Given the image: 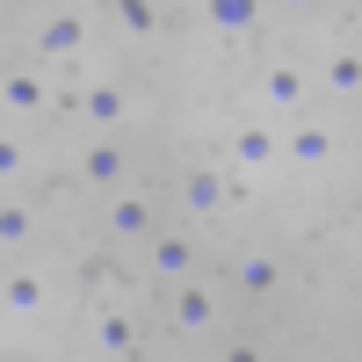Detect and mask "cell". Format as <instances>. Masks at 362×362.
Returning a JSON list of instances; mask_svg holds the SVG:
<instances>
[{"label": "cell", "instance_id": "cell-1", "mask_svg": "<svg viewBox=\"0 0 362 362\" xmlns=\"http://www.w3.org/2000/svg\"><path fill=\"white\" fill-rule=\"evenodd\" d=\"M87 58V15L80 8H66V0H58V8H44L37 15V37H29V66H80Z\"/></svg>", "mask_w": 362, "mask_h": 362}, {"label": "cell", "instance_id": "cell-2", "mask_svg": "<svg viewBox=\"0 0 362 362\" xmlns=\"http://www.w3.org/2000/svg\"><path fill=\"white\" fill-rule=\"evenodd\" d=\"M73 174L87 181V189H102V196H116V189H131V174H138V167H131V145L102 131L95 145H80V153H73Z\"/></svg>", "mask_w": 362, "mask_h": 362}, {"label": "cell", "instance_id": "cell-3", "mask_svg": "<svg viewBox=\"0 0 362 362\" xmlns=\"http://www.w3.org/2000/svg\"><path fill=\"white\" fill-rule=\"evenodd\" d=\"M334 124L326 116H290V131H283V167H297V174H326L334 167Z\"/></svg>", "mask_w": 362, "mask_h": 362}, {"label": "cell", "instance_id": "cell-4", "mask_svg": "<svg viewBox=\"0 0 362 362\" xmlns=\"http://www.w3.org/2000/svg\"><path fill=\"white\" fill-rule=\"evenodd\" d=\"M66 109L80 116V124H95V131H124L131 124V87H116V80H87L66 95Z\"/></svg>", "mask_w": 362, "mask_h": 362}, {"label": "cell", "instance_id": "cell-5", "mask_svg": "<svg viewBox=\"0 0 362 362\" xmlns=\"http://www.w3.org/2000/svg\"><path fill=\"white\" fill-rule=\"evenodd\" d=\"M232 167H239V174H276V167H283V131H276V116H247V124L232 131Z\"/></svg>", "mask_w": 362, "mask_h": 362}, {"label": "cell", "instance_id": "cell-6", "mask_svg": "<svg viewBox=\"0 0 362 362\" xmlns=\"http://www.w3.org/2000/svg\"><path fill=\"white\" fill-rule=\"evenodd\" d=\"M145 268H153V283H189L196 276V239H189V225H160L153 239H145Z\"/></svg>", "mask_w": 362, "mask_h": 362}, {"label": "cell", "instance_id": "cell-7", "mask_svg": "<svg viewBox=\"0 0 362 362\" xmlns=\"http://www.w3.org/2000/svg\"><path fill=\"white\" fill-rule=\"evenodd\" d=\"M167 319H174V334H189V341H203L210 334V326H218V290H210V283H174L167 290Z\"/></svg>", "mask_w": 362, "mask_h": 362}, {"label": "cell", "instance_id": "cell-8", "mask_svg": "<svg viewBox=\"0 0 362 362\" xmlns=\"http://www.w3.org/2000/svg\"><path fill=\"white\" fill-rule=\"evenodd\" d=\"M102 225H109V239H138V247H145V239L160 232V210H153L145 189H116L109 210H102Z\"/></svg>", "mask_w": 362, "mask_h": 362}, {"label": "cell", "instance_id": "cell-9", "mask_svg": "<svg viewBox=\"0 0 362 362\" xmlns=\"http://www.w3.org/2000/svg\"><path fill=\"white\" fill-rule=\"evenodd\" d=\"M0 109H8V116H44V109H51V80H44V66L15 58V66L0 73Z\"/></svg>", "mask_w": 362, "mask_h": 362}, {"label": "cell", "instance_id": "cell-10", "mask_svg": "<svg viewBox=\"0 0 362 362\" xmlns=\"http://www.w3.org/2000/svg\"><path fill=\"white\" fill-rule=\"evenodd\" d=\"M225 203H232V181H225V167L196 160L189 174H181V218H218Z\"/></svg>", "mask_w": 362, "mask_h": 362}, {"label": "cell", "instance_id": "cell-11", "mask_svg": "<svg viewBox=\"0 0 362 362\" xmlns=\"http://www.w3.org/2000/svg\"><path fill=\"white\" fill-rule=\"evenodd\" d=\"M261 109L268 116H305V66L297 58H268L261 66Z\"/></svg>", "mask_w": 362, "mask_h": 362}, {"label": "cell", "instance_id": "cell-12", "mask_svg": "<svg viewBox=\"0 0 362 362\" xmlns=\"http://www.w3.org/2000/svg\"><path fill=\"white\" fill-rule=\"evenodd\" d=\"M44 305H51V283L37 268H8V276H0V312L8 319H37Z\"/></svg>", "mask_w": 362, "mask_h": 362}, {"label": "cell", "instance_id": "cell-13", "mask_svg": "<svg viewBox=\"0 0 362 362\" xmlns=\"http://www.w3.org/2000/svg\"><path fill=\"white\" fill-rule=\"evenodd\" d=\"M261 15H268V0H203V22L225 29V37H254Z\"/></svg>", "mask_w": 362, "mask_h": 362}, {"label": "cell", "instance_id": "cell-14", "mask_svg": "<svg viewBox=\"0 0 362 362\" xmlns=\"http://www.w3.org/2000/svg\"><path fill=\"white\" fill-rule=\"evenodd\" d=\"M95 341H102V355H116V362H138V355H145V348H138V326L116 312V305L95 312Z\"/></svg>", "mask_w": 362, "mask_h": 362}, {"label": "cell", "instance_id": "cell-15", "mask_svg": "<svg viewBox=\"0 0 362 362\" xmlns=\"http://www.w3.org/2000/svg\"><path fill=\"white\" fill-rule=\"evenodd\" d=\"M232 283L247 290V297H276V290H283V261H276V254H239Z\"/></svg>", "mask_w": 362, "mask_h": 362}, {"label": "cell", "instance_id": "cell-16", "mask_svg": "<svg viewBox=\"0 0 362 362\" xmlns=\"http://www.w3.org/2000/svg\"><path fill=\"white\" fill-rule=\"evenodd\" d=\"M319 80H326V95H362V51H326L319 58Z\"/></svg>", "mask_w": 362, "mask_h": 362}, {"label": "cell", "instance_id": "cell-17", "mask_svg": "<svg viewBox=\"0 0 362 362\" xmlns=\"http://www.w3.org/2000/svg\"><path fill=\"white\" fill-rule=\"evenodd\" d=\"M109 15H116V29L138 37V44L160 37V0H109Z\"/></svg>", "mask_w": 362, "mask_h": 362}, {"label": "cell", "instance_id": "cell-18", "mask_svg": "<svg viewBox=\"0 0 362 362\" xmlns=\"http://www.w3.org/2000/svg\"><path fill=\"white\" fill-rule=\"evenodd\" d=\"M29 232H37V210L8 196V203H0V247H8V254H15V247H29Z\"/></svg>", "mask_w": 362, "mask_h": 362}, {"label": "cell", "instance_id": "cell-19", "mask_svg": "<svg viewBox=\"0 0 362 362\" xmlns=\"http://www.w3.org/2000/svg\"><path fill=\"white\" fill-rule=\"evenodd\" d=\"M22 174H29V145L15 131H0V181H22Z\"/></svg>", "mask_w": 362, "mask_h": 362}, {"label": "cell", "instance_id": "cell-20", "mask_svg": "<svg viewBox=\"0 0 362 362\" xmlns=\"http://www.w3.org/2000/svg\"><path fill=\"white\" fill-rule=\"evenodd\" d=\"M218 362H268V355H261V348H254V341H232V348H225V355H218Z\"/></svg>", "mask_w": 362, "mask_h": 362}, {"label": "cell", "instance_id": "cell-21", "mask_svg": "<svg viewBox=\"0 0 362 362\" xmlns=\"http://www.w3.org/2000/svg\"><path fill=\"white\" fill-rule=\"evenodd\" d=\"M276 8H290V15H312V8H319V0H276Z\"/></svg>", "mask_w": 362, "mask_h": 362}, {"label": "cell", "instance_id": "cell-22", "mask_svg": "<svg viewBox=\"0 0 362 362\" xmlns=\"http://www.w3.org/2000/svg\"><path fill=\"white\" fill-rule=\"evenodd\" d=\"M8 66H15V44H8V37H0V73H8Z\"/></svg>", "mask_w": 362, "mask_h": 362}, {"label": "cell", "instance_id": "cell-23", "mask_svg": "<svg viewBox=\"0 0 362 362\" xmlns=\"http://www.w3.org/2000/svg\"><path fill=\"white\" fill-rule=\"evenodd\" d=\"M15 8H37V15H44V8H58V0H15Z\"/></svg>", "mask_w": 362, "mask_h": 362}, {"label": "cell", "instance_id": "cell-24", "mask_svg": "<svg viewBox=\"0 0 362 362\" xmlns=\"http://www.w3.org/2000/svg\"><path fill=\"white\" fill-rule=\"evenodd\" d=\"M355 326H362V312H355Z\"/></svg>", "mask_w": 362, "mask_h": 362}, {"label": "cell", "instance_id": "cell-25", "mask_svg": "<svg viewBox=\"0 0 362 362\" xmlns=\"http://www.w3.org/2000/svg\"><path fill=\"white\" fill-rule=\"evenodd\" d=\"M138 362H145V355H138Z\"/></svg>", "mask_w": 362, "mask_h": 362}]
</instances>
